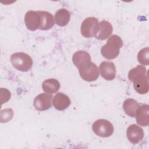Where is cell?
Returning a JSON list of instances; mask_svg holds the SVG:
<instances>
[{"label": "cell", "instance_id": "6da1fadb", "mask_svg": "<svg viewBox=\"0 0 149 149\" xmlns=\"http://www.w3.org/2000/svg\"><path fill=\"white\" fill-rule=\"evenodd\" d=\"M123 46V41L121 38L117 35L110 36L107 43L101 49V53L103 57L107 59L116 58L120 52V49Z\"/></svg>", "mask_w": 149, "mask_h": 149}, {"label": "cell", "instance_id": "7a4b0ae2", "mask_svg": "<svg viewBox=\"0 0 149 149\" xmlns=\"http://www.w3.org/2000/svg\"><path fill=\"white\" fill-rule=\"evenodd\" d=\"M10 62L15 69L21 72H27L33 65L30 56L21 52L13 54L10 56Z\"/></svg>", "mask_w": 149, "mask_h": 149}, {"label": "cell", "instance_id": "3957f363", "mask_svg": "<svg viewBox=\"0 0 149 149\" xmlns=\"http://www.w3.org/2000/svg\"><path fill=\"white\" fill-rule=\"evenodd\" d=\"M80 77L85 81L90 82L96 80L99 77V69L91 61L86 62L78 68Z\"/></svg>", "mask_w": 149, "mask_h": 149}, {"label": "cell", "instance_id": "277c9868", "mask_svg": "<svg viewBox=\"0 0 149 149\" xmlns=\"http://www.w3.org/2000/svg\"><path fill=\"white\" fill-rule=\"evenodd\" d=\"M94 133L101 137H108L113 133L112 124L106 119H100L95 120L92 126Z\"/></svg>", "mask_w": 149, "mask_h": 149}, {"label": "cell", "instance_id": "5b68a950", "mask_svg": "<svg viewBox=\"0 0 149 149\" xmlns=\"http://www.w3.org/2000/svg\"><path fill=\"white\" fill-rule=\"evenodd\" d=\"M98 19L94 17L86 18L82 22L80 27L81 35L86 38L95 37L99 26Z\"/></svg>", "mask_w": 149, "mask_h": 149}, {"label": "cell", "instance_id": "8992f818", "mask_svg": "<svg viewBox=\"0 0 149 149\" xmlns=\"http://www.w3.org/2000/svg\"><path fill=\"white\" fill-rule=\"evenodd\" d=\"M52 98L53 96L51 94H40L34 98L33 101L34 107L37 111H46L51 107Z\"/></svg>", "mask_w": 149, "mask_h": 149}, {"label": "cell", "instance_id": "52a82bcc", "mask_svg": "<svg viewBox=\"0 0 149 149\" xmlns=\"http://www.w3.org/2000/svg\"><path fill=\"white\" fill-rule=\"evenodd\" d=\"M24 22L26 27L31 31H35L39 29L41 24V17L39 12L28 11L24 16Z\"/></svg>", "mask_w": 149, "mask_h": 149}, {"label": "cell", "instance_id": "ba28073f", "mask_svg": "<svg viewBox=\"0 0 149 149\" xmlns=\"http://www.w3.org/2000/svg\"><path fill=\"white\" fill-rule=\"evenodd\" d=\"M127 138L133 144L139 143L144 137V132L141 127L137 125H130L126 131Z\"/></svg>", "mask_w": 149, "mask_h": 149}, {"label": "cell", "instance_id": "9c48e42d", "mask_svg": "<svg viewBox=\"0 0 149 149\" xmlns=\"http://www.w3.org/2000/svg\"><path fill=\"white\" fill-rule=\"evenodd\" d=\"M101 76L107 80H112L116 76V68L112 62L104 61L100 65Z\"/></svg>", "mask_w": 149, "mask_h": 149}, {"label": "cell", "instance_id": "30bf717a", "mask_svg": "<svg viewBox=\"0 0 149 149\" xmlns=\"http://www.w3.org/2000/svg\"><path fill=\"white\" fill-rule=\"evenodd\" d=\"M149 105L147 104H141L138 107L136 113V119L138 125L142 126H147L149 124L148 118Z\"/></svg>", "mask_w": 149, "mask_h": 149}, {"label": "cell", "instance_id": "8fae6325", "mask_svg": "<svg viewBox=\"0 0 149 149\" xmlns=\"http://www.w3.org/2000/svg\"><path fill=\"white\" fill-rule=\"evenodd\" d=\"M112 31V24L108 21L102 20L99 23L98 30L95 37L100 40H106L111 35Z\"/></svg>", "mask_w": 149, "mask_h": 149}, {"label": "cell", "instance_id": "7c38bea8", "mask_svg": "<svg viewBox=\"0 0 149 149\" xmlns=\"http://www.w3.org/2000/svg\"><path fill=\"white\" fill-rule=\"evenodd\" d=\"M132 82L133 83L134 88L137 93L140 94H144L148 93L149 86L147 74L137 77Z\"/></svg>", "mask_w": 149, "mask_h": 149}, {"label": "cell", "instance_id": "4fadbf2b", "mask_svg": "<svg viewBox=\"0 0 149 149\" xmlns=\"http://www.w3.org/2000/svg\"><path fill=\"white\" fill-rule=\"evenodd\" d=\"M53 105L56 109L63 111L68 108L70 105V100L66 94L58 93L53 97Z\"/></svg>", "mask_w": 149, "mask_h": 149}, {"label": "cell", "instance_id": "5bb4252c", "mask_svg": "<svg viewBox=\"0 0 149 149\" xmlns=\"http://www.w3.org/2000/svg\"><path fill=\"white\" fill-rule=\"evenodd\" d=\"M41 17V24L39 29L48 30L51 29L55 24V20L49 12L46 11H38Z\"/></svg>", "mask_w": 149, "mask_h": 149}, {"label": "cell", "instance_id": "9a60e30c", "mask_svg": "<svg viewBox=\"0 0 149 149\" xmlns=\"http://www.w3.org/2000/svg\"><path fill=\"white\" fill-rule=\"evenodd\" d=\"M70 14L66 9H59L55 14L54 20L55 23L61 27L65 26L70 20Z\"/></svg>", "mask_w": 149, "mask_h": 149}, {"label": "cell", "instance_id": "2e32d148", "mask_svg": "<svg viewBox=\"0 0 149 149\" xmlns=\"http://www.w3.org/2000/svg\"><path fill=\"white\" fill-rule=\"evenodd\" d=\"M139 103L134 99H126L123 104V109L126 114L130 117H135Z\"/></svg>", "mask_w": 149, "mask_h": 149}, {"label": "cell", "instance_id": "e0dca14e", "mask_svg": "<svg viewBox=\"0 0 149 149\" xmlns=\"http://www.w3.org/2000/svg\"><path fill=\"white\" fill-rule=\"evenodd\" d=\"M90 61H91V56L90 54L85 51H77L74 53L72 56L73 63L77 68L84 63Z\"/></svg>", "mask_w": 149, "mask_h": 149}, {"label": "cell", "instance_id": "ac0fdd59", "mask_svg": "<svg viewBox=\"0 0 149 149\" xmlns=\"http://www.w3.org/2000/svg\"><path fill=\"white\" fill-rule=\"evenodd\" d=\"M42 88L45 93L52 94L59 90L60 88V83L56 79H48L43 81Z\"/></svg>", "mask_w": 149, "mask_h": 149}, {"label": "cell", "instance_id": "d6986e66", "mask_svg": "<svg viewBox=\"0 0 149 149\" xmlns=\"http://www.w3.org/2000/svg\"><path fill=\"white\" fill-rule=\"evenodd\" d=\"M147 72L146 67L143 65H137L136 67L132 69L128 73V79L132 82V81L137 77L143 75L147 74Z\"/></svg>", "mask_w": 149, "mask_h": 149}, {"label": "cell", "instance_id": "ffe728a7", "mask_svg": "<svg viewBox=\"0 0 149 149\" xmlns=\"http://www.w3.org/2000/svg\"><path fill=\"white\" fill-rule=\"evenodd\" d=\"M138 62L143 65H148L149 64V48L146 47L141 49L137 55Z\"/></svg>", "mask_w": 149, "mask_h": 149}, {"label": "cell", "instance_id": "44dd1931", "mask_svg": "<svg viewBox=\"0 0 149 149\" xmlns=\"http://www.w3.org/2000/svg\"><path fill=\"white\" fill-rule=\"evenodd\" d=\"M13 116V112L12 109L7 108L1 111L0 115L1 122L5 123L9 121Z\"/></svg>", "mask_w": 149, "mask_h": 149}, {"label": "cell", "instance_id": "7402d4cb", "mask_svg": "<svg viewBox=\"0 0 149 149\" xmlns=\"http://www.w3.org/2000/svg\"><path fill=\"white\" fill-rule=\"evenodd\" d=\"M10 92L6 88H1L0 89V97L1 104L8 101L10 98Z\"/></svg>", "mask_w": 149, "mask_h": 149}]
</instances>
